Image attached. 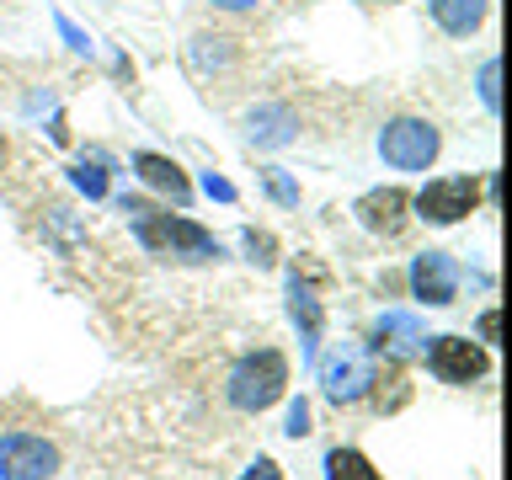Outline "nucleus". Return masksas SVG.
I'll list each match as a JSON object with an SVG mask.
<instances>
[{"instance_id":"obj_1","label":"nucleus","mask_w":512,"mask_h":480,"mask_svg":"<svg viewBox=\"0 0 512 480\" xmlns=\"http://www.w3.org/2000/svg\"><path fill=\"white\" fill-rule=\"evenodd\" d=\"M118 208L128 214V224H134L139 246L150 256H176V262H219V240L203 230V224H192L182 214H160L155 203L144 198H118Z\"/></svg>"},{"instance_id":"obj_2","label":"nucleus","mask_w":512,"mask_h":480,"mask_svg":"<svg viewBox=\"0 0 512 480\" xmlns=\"http://www.w3.org/2000/svg\"><path fill=\"white\" fill-rule=\"evenodd\" d=\"M283 390H288V358L278 347H256L230 368V406L246 411V416L278 406Z\"/></svg>"},{"instance_id":"obj_3","label":"nucleus","mask_w":512,"mask_h":480,"mask_svg":"<svg viewBox=\"0 0 512 480\" xmlns=\"http://www.w3.org/2000/svg\"><path fill=\"white\" fill-rule=\"evenodd\" d=\"M443 150V134L427 118H395L379 128V155L395 171H427Z\"/></svg>"},{"instance_id":"obj_4","label":"nucleus","mask_w":512,"mask_h":480,"mask_svg":"<svg viewBox=\"0 0 512 480\" xmlns=\"http://www.w3.org/2000/svg\"><path fill=\"white\" fill-rule=\"evenodd\" d=\"M475 203H480L475 176H432V182L411 198L416 219H427V224H459V219L475 214Z\"/></svg>"},{"instance_id":"obj_5","label":"nucleus","mask_w":512,"mask_h":480,"mask_svg":"<svg viewBox=\"0 0 512 480\" xmlns=\"http://www.w3.org/2000/svg\"><path fill=\"white\" fill-rule=\"evenodd\" d=\"M374 358H368L363 347H336L331 358H320V390H326L331 406H352V400H363L374 390Z\"/></svg>"},{"instance_id":"obj_6","label":"nucleus","mask_w":512,"mask_h":480,"mask_svg":"<svg viewBox=\"0 0 512 480\" xmlns=\"http://www.w3.org/2000/svg\"><path fill=\"white\" fill-rule=\"evenodd\" d=\"M432 347H422L427 352V368H432V379L438 384H475V379H486V368H491V358H486V347L480 342H470V336H427Z\"/></svg>"},{"instance_id":"obj_7","label":"nucleus","mask_w":512,"mask_h":480,"mask_svg":"<svg viewBox=\"0 0 512 480\" xmlns=\"http://www.w3.org/2000/svg\"><path fill=\"white\" fill-rule=\"evenodd\" d=\"M59 470V448L38 432H6L0 438V480H48Z\"/></svg>"},{"instance_id":"obj_8","label":"nucleus","mask_w":512,"mask_h":480,"mask_svg":"<svg viewBox=\"0 0 512 480\" xmlns=\"http://www.w3.org/2000/svg\"><path fill=\"white\" fill-rule=\"evenodd\" d=\"M411 294L427 304V310H443V304L459 299V267L448 251H422L411 262Z\"/></svg>"},{"instance_id":"obj_9","label":"nucleus","mask_w":512,"mask_h":480,"mask_svg":"<svg viewBox=\"0 0 512 480\" xmlns=\"http://www.w3.org/2000/svg\"><path fill=\"white\" fill-rule=\"evenodd\" d=\"M352 214H358V224L368 235L390 240V235L406 230V219H411V192L406 187H374V192H363V198H358Z\"/></svg>"},{"instance_id":"obj_10","label":"nucleus","mask_w":512,"mask_h":480,"mask_svg":"<svg viewBox=\"0 0 512 480\" xmlns=\"http://www.w3.org/2000/svg\"><path fill=\"white\" fill-rule=\"evenodd\" d=\"M422 347H427V331H422V320H416V315H379L374 352H384L390 363H411Z\"/></svg>"},{"instance_id":"obj_11","label":"nucleus","mask_w":512,"mask_h":480,"mask_svg":"<svg viewBox=\"0 0 512 480\" xmlns=\"http://www.w3.org/2000/svg\"><path fill=\"white\" fill-rule=\"evenodd\" d=\"M134 171L144 176V187H155L160 198H171L176 208H187V198H192V182H187V171L176 166V160L155 155V150H139V155H134Z\"/></svg>"},{"instance_id":"obj_12","label":"nucleus","mask_w":512,"mask_h":480,"mask_svg":"<svg viewBox=\"0 0 512 480\" xmlns=\"http://www.w3.org/2000/svg\"><path fill=\"white\" fill-rule=\"evenodd\" d=\"M427 11L448 38H470V32H480V22H486L491 0H427Z\"/></svg>"},{"instance_id":"obj_13","label":"nucleus","mask_w":512,"mask_h":480,"mask_svg":"<svg viewBox=\"0 0 512 480\" xmlns=\"http://www.w3.org/2000/svg\"><path fill=\"white\" fill-rule=\"evenodd\" d=\"M288 315H294L299 331H304V358H315V347H320V299L310 294V283H299V272L288 278Z\"/></svg>"},{"instance_id":"obj_14","label":"nucleus","mask_w":512,"mask_h":480,"mask_svg":"<svg viewBox=\"0 0 512 480\" xmlns=\"http://www.w3.org/2000/svg\"><path fill=\"white\" fill-rule=\"evenodd\" d=\"M246 139L262 144V150H278V144L294 139V112L288 107H256L246 118Z\"/></svg>"},{"instance_id":"obj_15","label":"nucleus","mask_w":512,"mask_h":480,"mask_svg":"<svg viewBox=\"0 0 512 480\" xmlns=\"http://www.w3.org/2000/svg\"><path fill=\"white\" fill-rule=\"evenodd\" d=\"M326 480H379V470L358 454V448H331L326 454Z\"/></svg>"},{"instance_id":"obj_16","label":"nucleus","mask_w":512,"mask_h":480,"mask_svg":"<svg viewBox=\"0 0 512 480\" xmlns=\"http://www.w3.org/2000/svg\"><path fill=\"white\" fill-rule=\"evenodd\" d=\"M262 187H267V198L278 208H299V182L283 166H262Z\"/></svg>"},{"instance_id":"obj_17","label":"nucleus","mask_w":512,"mask_h":480,"mask_svg":"<svg viewBox=\"0 0 512 480\" xmlns=\"http://www.w3.org/2000/svg\"><path fill=\"white\" fill-rule=\"evenodd\" d=\"M240 246H246V256H251L256 267H272V262H278V240H272L267 230H246V235H240Z\"/></svg>"},{"instance_id":"obj_18","label":"nucleus","mask_w":512,"mask_h":480,"mask_svg":"<svg viewBox=\"0 0 512 480\" xmlns=\"http://www.w3.org/2000/svg\"><path fill=\"white\" fill-rule=\"evenodd\" d=\"M70 182L86 192V198H107V171L102 166H86V160H80V166L70 171Z\"/></svg>"},{"instance_id":"obj_19","label":"nucleus","mask_w":512,"mask_h":480,"mask_svg":"<svg viewBox=\"0 0 512 480\" xmlns=\"http://www.w3.org/2000/svg\"><path fill=\"white\" fill-rule=\"evenodd\" d=\"M496 75H502V64H496V59H486V64H480V102H486L491 112L502 107V91H496Z\"/></svg>"},{"instance_id":"obj_20","label":"nucleus","mask_w":512,"mask_h":480,"mask_svg":"<svg viewBox=\"0 0 512 480\" xmlns=\"http://www.w3.org/2000/svg\"><path fill=\"white\" fill-rule=\"evenodd\" d=\"M54 27H59V38L70 43L75 54H91V38H86V32H80V27H75L70 16H64V11H54Z\"/></svg>"},{"instance_id":"obj_21","label":"nucleus","mask_w":512,"mask_h":480,"mask_svg":"<svg viewBox=\"0 0 512 480\" xmlns=\"http://www.w3.org/2000/svg\"><path fill=\"white\" fill-rule=\"evenodd\" d=\"M283 432H288V438H304V432H310V406H304V400H294V406H288Z\"/></svg>"},{"instance_id":"obj_22","label":"nucleus","mask_w":512,"mask_h":480,"mask_svg":"<svg viewBox=\"0 0 512 480\" xmlns=\"http://www.w3.org/2000/svg\"><path fill=\"white\" fill-rule=\"evenodd\" d=\"M203 192H208V198H219V203H235V187L224 182V176H214V171L203 176Z\"/></svg>"},{"instance_id":"obj_23","label":"nucleus","mask_w":512,"mask_h":480,"mask_svg":"<svg viewBox=\"0 0 512 480\" xmlns=\"http://www.w3.org/2000/svg\"><path fill=\"white\" fill-rule=\"evenodd\" d=\"M496 336H502V315H496V310H486V315H480V342H486V347H496Z\"/></svg>"},{"instance_id":"obj_24","label":"nucleus","mask_w":512,"mask_h":480,"mask_svg":"<svg viewBox=\"0 0 512 480\" xmlns=\"http://www.w3.org/2000/svg\"><path fill=\"white\" fill-rule=\"evenodd\" d=\"M240 480H283V470H278L272 459H256V464H251V470L240 475Z\"/></svg>"},{"instance_id":"obj_25","label":"nucleus","mask_w":512,"mask_h":480,"mask_svg":"<svg viewBox=\"0 0 512 480\" xmlns=\"http://www.w3.org/2000/svg\"><path fill=\"white\" fill-rule=\"evenodd\" d=\"M214 6H219V11H251L256 0H214Z\"/></svg>"}]
</instances>
